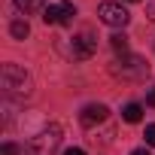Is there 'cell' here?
<instances>
[{"mask_svg":"<svg viewBox=\"0 0 155 155\" xmlns=\"http://www.w3.org/2000/svg\"><path fill=\"white\" fill-rule=\"evenodd\" d=\"M0 88H3V94L12 97V101L31 97V91H34L31 73L25 67H18V64H3L0 67Z\"/></svg>","mask_w":155,"mask_h":155,"instance_id":"obj_1","label":"cell"},{"mask_svg":"<svg viewBox=\"0 0 155 155\" xmlns=\"http://www.w3.org/2000/svg\"><path fill=\"white\" fill-rule=\"evenodd\" d=\"M61 140H64V131H61V125L52 122V125L40 128V131L28 140V155H58Z\"/></svg>","mask_w":155,"mask_h":155,"instance_id":"obj_2","label":"cell"},{"mask_svg":"<svg viewBox=\"0 0 155 155\" xmlns=\"http://www.w3.org/2000/svg\"><path fill=\"white\" fill-rule=\"evenodd\" d=\"M110 70H113V76H119V79H146L149 64H146V58L125 52L122 58H116V61H113V67H110Z\"/></svg>","mask_w":155,"mask_h":155,"instance_id":"obj_3","label":"cell"},{"mask_svg":"<svg viewBox=\"0 0 155 155\" xmlns=\"http://www.w3.org/2000/svg\"><path fill=\"white\" fill-rule=\"evenodd\" d=\"M97 18H101L104 25H110V28H125V25L131 21V12H128L122 3H113V0H107V3L97 6Z\"/></svg>","mask_w":155,"mask_h":155,"instance_id":"obj_4","label":"cell"},{"mask_svg":"<svg viewBox=\"0 0 155 155\" xmlns=\"http://www.w3.org/2000/svg\"><path fill=\"white\" fill-rule=\"evenodd\" d=\"M94 52H97V37H94L91 31L73 34V40H70V55H73L76 61H85V58H91Z\"/></svg>","mask_w":155,"mask_h":155,"instance_id":"obj_5","label":"cell"},{"mask_svg":"<svg viewBox=\"0 0 155 155\" xmlns=\"http://www.w3.org/2000/svg\"><path fill=\"white\" fill-rule=\"evenodd\" d=\"M76 15V6L70 3V0H61V3H52L43 9V21L46 25H70Z\"/></svg>","mask_w":155,"mask_h":155,"instance_id":"obj_6","label":"cell"},{"mask_svg":"<svg viewBox=\"0 0 155 155\" xmlns=\"http://www.w3.org/2000/svg\"><path fill=\"white\" fill-rule=\"evenodd\" d=\"M107 113H110V110H107L104 104H88V107L82 110V116H79V122H82L85 128H94V125H101V122L107 119Z\"/></svg>","mask_w":155,"mask_h":155,"instance_id":"obj_7","label":"cell"},{"mask_svg":"<svg viewBox=\"0 0 155 155\" xmlns=\"http://www.w3.org/2000/svg\"><path fill=\"white\" fill-rule=\"evenodd\" d=\"M122 119L131 122V125H137V122L143 119V107H140V104H128V107L122 110Z\"/></svg>","mask_w":155,"mask_h":155,"instance_id":"obj_8","label":"cell"},{"mask_svg":"<svg viewBox=\"0 0 155 155\" xmlns=\"http://www.w3.org/2000/svg\"><path fill=\"white\" fill-rule=\"evenodd\" d=\"M9 34H12V37H15V40H25V37H28V34H31V25H28V21H25V18H15V21H12V25H9Z\"/></svg>","mask_w":155,"mask_h":155,"instance_id":"obj_9","label":"cell"},{"mask_svg":"<svg viewBox=\"0 0 155 155\" xmlns=\"http://www.w3.org/2000/svg\"><path fill=\"white\" fill-rule=\"evenodd\" d=\"M15 6L21 12H40V9H46V0H15Z\"/></svg>","mask_w":155,"mask_h":155,"instance_id":"obj_10","label":"cell"},{"mask_svg":"<svg viewBox=\"0 0 155 155\" xmlns=\"http://www.w3.org/2000/svg\"><path fill=\"white\" fill-rule=\"evenodd\" d=\"M110 43H113V49H116V52H122V55L128 52V37H125V34H113V37H110Z\"/></svg>","mask_w":155,"mask_h":155,"instance_id":"obj_11","label":"cell"},{"mask_svg":"<svg viewBox=\"0 0 155 155\" xmlns=\"http://www.w3.org/2000/svg\"><path fill=\"white\" fill-rule=\"evenodd\" d=\"M143 137H146L149 146H155V125H146V134H143Z\"/></svg>","mask_w":155,"mask_h":155,"instance_id":"obj_12","label":"cell"},{"mask_svg":"<svg viewBox=\"0 0 155 155\" xmlns=\"http://www.w3.org/2000/svg\"><path fill=\"white\" fill-rule=\"evenodd\" d=\"M146 18L155 25V0H149V3H146Z\"/></svg>","mask_w":155,"mask_h":155,"instance_id":"obj_13","label":"cell"},{"mask_svg":"<svg viewBox=\"0 0 155 155\" xmlns=\"http://www.w3.org/2000/svg\"><path fill=\"white\" fill-rule=\"evenodd\" d=\"M0 152H3V155H18V146H15V143H3Z\"/></svg>","mask_w":155,"mask_h":155,"instance_id":"obj_14","label":"cell"},{"mask_svg":"<svg viewBox=\"0 0 155 155\" xmlns=\"http://www.w3.org/2000/svg\"><path fill=\"white\" fill-rule=\"evenodd\" d=\"M64 155H85L79 146H70V149H64Z\"/></svg>","mask_w":155,"mask_h":155,"instance_id":"obj_15","label":"cell"},{"mask_svg":"<svg viewBox=\"0 0 155 155\" xmlns=\"http://www.w3.org/2000/svg\"><path fill=\"white\" fill-rule=\"evenodd\" d=\"M146 104H149V107H155V88H152V91L146 94Z\"/></svg>","mask_w":155,"mask_h":155,"instance_id":"obj_16","label":"cell"},{"mask_svg":"<svg viewBox=\"0 0 155 155\" xmlns=\"http://www.w3.org/2000/svg\"><path fill=\"white\" fill-rule=\"evenodd\" d=\"M131 155H149V152H146V149H134Z\"/></svg>","mask_w":155,"mask_h":155,"instance_id":"obj_17","label":"cell"}]
</instances>
